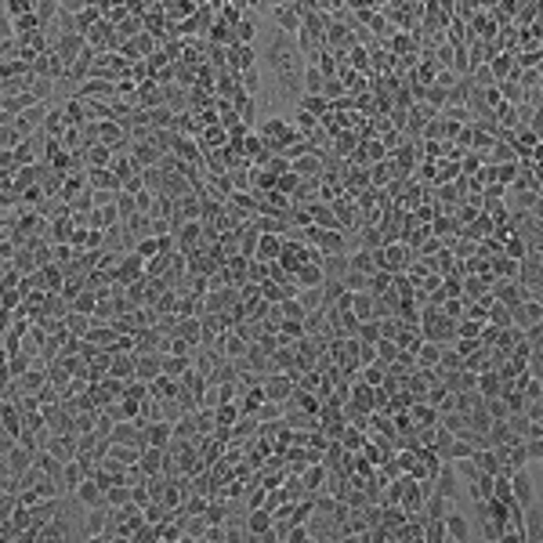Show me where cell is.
<instances>
[{
    "label": "cell",
    "instance_id": "cell-1",
    "mask_svg": "<svg viewBox=\"0 0 543 543\" xmlns=\"http://www.w3.org/2000/svg\"><path fill=\"white\" fill-rule=\"evenodd\" d=\"M265 66L272 69V76H279V73H305V51H301V44L297 37L290 33H283V29H276V33L268 37L265 44Z\"/></svg>",
    "mask_w": 543,
    "mask_h": 543
},
{
    "label": "cell",
    "instance_id": "cell-2",
    "mask_svg": "<svg viewBox=\"0 0 543 543\" xmlns=\"http://www.w3.org/2000/svg\"><path fill=\"white\" fill-rule=\"evenodd\" d=\"M37 464V449H29L22 442H11L4 449V478H19L22 471H29Z\"/></svg>",
    "mask_w": 543,
    "mask_h": 543
},
{
    "label": "cell",
    "instance_id": "cell-3",
    "mask_svg": "<svg viewBox=\"0 0 543 543\" xmlns=\"http://www.w3.org/2000/svg\"><path fill=\"white\" fill-rule=\"evenodd\" d=\"M109 522H113V507H109V504L87 507L84 522H80V536H76V540H98V536L109 529Z\"/></svg>",
    "mask_w": 543,
    "mask_h": 543
},
{
    "label": "cell",
    "instance_id": "cell-4",
    "mask_svg": "<svg viewBox=\"0 0 543 543\" xmlns=\"http://www.w3.org/2000/svg\"><path fill=\"white\" fill-rule=\"evenodd\" d=\"M80 98H91V102H116L120 98V84H113V80H105V76H87L84 84L76 87Z\"/></svg>",
    "mask_w": 543,
    "mask_h": 543
},
{
    "label": "cell",
    "instance_id": "cell-5",
    "mask_svg": "<svg viewBox=\"0 0 543 543\" xmlns=\"http://www.w3.org/2000/svg\"><path fill=\"white\" fill-rule=\"evenodd\" d=\"M87 185L94 193H123V174L113 167H87Z\"/></svg>",
    "mask_w": 543,
    "mask_h": 543
},
{
    "label": "cell",
    "instance_id": "cell-6",
    "mask_svg": "<svg viewBox=\"0 0 543 543\" xmlns=\"http://www.w3.org/2000/svg\"><path fill=\"white\" fill-rule=\"evenodd\" d=\"M290 167L301 174V178H323V174H326V156L319 152V149H312V152H305V156H297Z\"/></svg>",
    "mask_w": 543,
    "mask_h": 543
},
{
    "label": "cell",
    "instance_id": "cell-7",
    "mask_svg": "<svg viewBox=\"0 0 543 543\" xmlns=\"http://www.w3.org/2000/svg\"><path fill=\"white\" fill-rule=\"evenodd\" d=\"M510 486H515V500H518L522 507H533V504H536V482H533L529 468H522V471L510 474Z\"/></svg>",
    "mask_w": 543,
    "mask_h": 543
},
{
    "label": "cell",
    "instance_id": "cell-8",
    "mask_svg": "<svg viewBox=\"0 0 543 543\" xmlns=\"http://www.w3.org/2000/svg\"><path fill=\"white\" fill-rule=\"evenodd\" d=\"M272 19H276V26L290 37H297L301 26H305V15H301L297 8H283V4H272Z\"/></svg>",
    "mask_w": 543,
    "mask_h": 543
},
{
    "label": "cell",
    "instance_id": "cell-9",
    "mask_svg": "<svg viewBox=\"0 0 543 543\" xmlns=\"http://www.w3.org/2000/svg\"><path fill=\"white\" fill-rule=\"evenodd\" d=\"M253 47L250 44H235V47H229L225 51V69H232V73H247V69H253Z\"/></svg>",
    "mask_w": 543,
    "mask_h": 543
},
{
    "label": "cell",
    "instance_id": "cell-10",
    "mask_svg": "<svg viewBox=\"0 0 543 543\" xmlns=\"http://www.w3.org/2000/svg\"><path fill=\"white\" fill-rule=\"evenodd\" d=\"M435 492H442V497L456 500V492H460V474H456V464H453V460H445L442 471L435 474Z\"/></svg>",
    "mask_w": 543,
    "mask_h": 543
},
{
    "label": "cell",
    "instance_id": "cell-11",
    "mask_svg": "<svg viewBox=\"0 0 543 543\" xmlns=\"http://www.w3.org/2000/svg\"><path fill=\"white\" fill-rule=\"evenodd\" d=\"M84 47H87V37H84V33H66V37H58V40H55L51 51H58V55L73 66V62L84 55Z\"/></svg>",
    "mask_w": 543,
    "mask_h": 543
},
{
    "label": "cell",
    "instance_id": "cell-12",
    "mask_svg": "<svg viewBox=\"0 0 543 543\" xmlns=\"http://www.w3.org/2000/svg\"><path fill=\"white\" fill-rule=\"evenodd\" d=\"M536 323H543V301L529 297V301H522V305L515 308V326L518 330H529Z\"/></svg>",
    "mask_w": 543,
    "mask_h": 543
},
{
    "label": "cell",
    "instance_id": "cell-13",
    "mask_svg": "<svg viewBox=\"0 0 543 543\" xmlns=\"http://www.w3.org/2000/svg\"><path fill=\"white\" fill-rule=\"evenodd\" d=\"M315 247L323 253H348V229H323Z\"/></svg>",
    "mask_w": 543,
    "mask_h": 543
},
{
    "label": "cell",
    "instance_id": "cell-14",
    "mask_svg": "<svg viewBox=\"0 0 543 543\" xmlns=\"http://www.w3.org/2000/svg\"><path fill=\"white\" fill-rule=\"evenodd\" d=\"M279 253H283V235H279V232H261L253 258H261V261H279Z\"/></svg>",
    "mask_w": 543,
    "mask_h": 543
},
{
    "label": "cell",
    "instance_id": "cell-15",
    "mask_svg": "<svg viewBox=\"0 0 543 543\" xmlns=\"http://www.w3.org/2000/svg\"><path fill=\"white\" fill-rule=\"evenodd\" d=\"M323 272H326V279L344 283V276L351 272V253H326V258H323Z\"/></svg>",
    "mask_w": 543,
    "mask_h": 543
},
{
    "label": "cell",
    "instance_id": "cell-16",
    "mask_svg": "<svg viewBox=\"0 0 543 543\" xmlns=\"http://www.w3.org/2000/svg\"><path fill=\"white\" fill-rule=\"evenodd\" d=\"M504 388H507V380L500 377V370H497V366H489V370H482V373H478V391H482L486 398L500 395Z\"/></svg>",
    "mask_w": 543,
    "mask_h": 543
},
{
    "label": "cell",
    "instance_id": "cell-17",
    "mask_svg": "<svg viewBox=\"0 0 543 543\" xmlns=\"http://www.w3.org/2000/svg\"><path fill=\"white\" fill-rule=\"evenodd\" d=\"M145 438H149V445L167 449L170 438H174V424H170V420H152V424H145Z\"/></svg>",
    "mask_w": 543,
    "mask_h": 543
},
{
    "label": "cell",
    "instance_id": "cell-18",
    "mask_svg": "<svg viewBox=\"0 0 543 543\" xmlns=\"http://www.w3.org/2000/svg\"><path fill=\"white\" fill-rule=\"evenodd\" d=\"M522 536L529 540V543H543V507H529L525 510V529H522Z\"/></svg>",
    "mask_w": 543,
    "mask_h": 543
},
{
    "label": "cell",
    "instance_id": "cell-19",
    "mask_svg": "<svg viewBox=\"0 0 543 543\" xmlns=\"http://www.w3.org/2000/svg\"><path fill=\"white\" fill-rule=\"evenodd\" d=\"M312 225H319V229H344L337 211H333V203H323V199L312 206Z\"/></svg>",
    "mask_w": 543,
    "mask_h": 543
},
{
    "label": "cell",
    "instance_id": "cell-20",
    "mask_svg": "<svg viewBox=\"0 0 543 543\" xmlns=\"http://www.w3.org/2000/svg\"><path fill=\"white\" fill-rule=\"evenodd\" d=\"M33 355L29 351H19V355H11V359H4V380H19L22 373H29L33 370Z\"/></svg>",
    "mask_w": 543,
    "mask_h": 543
},
{
    "label": "cell",
    "instance_id": "cell-21",
    "mask_svg": "<svg viewBox=\"0 0 543 543\" xmlns=\"http://www.w3.org/2000/svg\"><path fill=\"white\" fill-rule=\"evenodd\" d=\"M366 442H370V431H366V427H355V424H348V427H344L341 445H344L348 453H362V449H366Z\"/></svg>",
    "mask_w": 543,
    "mask_h": 543
},
{
    "label": "cell",
    "instance_id": "cell-22",
    "mask_svg": "<svg viewBox=\"0 0 543 543\" xmlns=\"http://www.w3.org/2000/svg\"><path fill=\"white\" fill-rule=\"evenodd\" d=\"M47 449H51L58 460H73V456L80 453V445H76V435H51Z\"/></svg>",
    "mask_w": 543,
    "mask_h": 543
},
{
    "label": "cell",
    "instance_id": "cell-23",
    "mask_svg": "<svg viewBox=\"0 0 543 543\" xmlns=\"http://www.w3.org/2000/svg\"><path fill=\"white\" fill-rule=\"evenodd\" d=\"M294 279H297L301 286H323V283H326V272H323V265H319V261H305V265L297 268Z\"/></svg>",
    "mask_w": 543,
    "mask_h": 543
},
{
    "label": "cell",
    "instance_id": "cell-24",
    "mask_svg": "<svg viewBox=\"0 0 543 543\" xmlns=\"http://www.w3.org/2000/svg\"><path fill=\"white\" fill-rule=\"evenodd\" d=\"M438 359H442V344H435V341L424 337V341L417 344V362H420V370H435Z\"/></svg>",
    "mask_w": 543,
    "mask_h": 543
},
{
    "label": "cell",
    "instance_id": "cell-25",
    "mask_svg": "<svg viewBox=\"0 0 543 543\" xmlns=\"http://www.w3.org/2000/svg\"><path fill=\"white\" fill-rule=\"evenodd\" d=\"M474 464L482 468L486 474H497V471H504V460H500V453L492 449V445H482V449H474Z\"/></svg>",
    "mask_w": 543,
    "mask_h": 543
},
{
    "label": "cell",
    "instance_id": "cell-26",
    "mask_svg": "<svg viewBox=\"0 0 543 543\" xmlns=\"http://www.w3.org/2000/svg\"><path fill=\"white\" fill-rule=\"evenodd\" d=\"M445 533H449V540H471V522L460 510H449L445 515Z\"/></svg>",
    "mask_w": 543,
    "mask_h": 543
},
{
    "label": "cell",
    "instance_id": "cell-27",
    "mask_svg": "<svg viewBox=\"0 0 543 543\" xmlns=\"http://www.w3.org/2000/svg\"><path fill=\"white\" fill-rule=\"evenodd\" d=\"M297 301L305 305V312H319V308H326V290L323 286H301Z\"/></svg>",
    "mask_w": 543,
    "mask_h": 543
},
{
    "label": "cell",
    "instance_id": "cell-28",
    "mask_svg": "<svg viewBox=\"0 0 543 543\" xmlns=\"http://www.w3.org/2000/svg\"><path fill=\"white\" fill-rule=\"evenodd\" d=\"M449 510H453V500L442 497V492H431V497L424 500V518H445Z\"/></svg>",
    "mask_w": 543,
    "mask_h": 543
},
{
    "label": "cell",
    "instance_id": "cell-29",
    "mask_svg": "<svg viewBox=\"0 0 543 543\" xmlns=\"http://www.w3.org/2000/svg\"><path fill=\"white\" fill-rule=\"evenodd\" d=\"M131 500H134V486H127V482H116V486L105 489V504L109 507H127Z\"/></svg>",
    "mask_w": 543,
    "mask_h": 543
},
{
    "label": "cell",
    "instance_id": "cell-30",
    "mask_svg": "<svg viewBox=\"0 0 543 543\" xmlns=\"http://www.w3.org/2000/svg\"><path fill=\"white\" fill-rule=\"evenodd\" d=\"M66 326H69L73 337H87L91 326H94V315H84V312H76V308H73V312L66 315Z\"/></svg>",
    "mask_w": 543,
    "mask_h": 543
},
{
    "label": "cell",
    "instance_id": "cell-31",
    "mask_svg": "<svg viewBox=\"0 0 543 543\" xmlns=\"http://www.w3.org/2000/svg\"><path fill=\"white\" fill-rule=\"evenodd\" d=\"M492 497L500 504H515V486H510V471H497V482H492Z\"/></svg>",
    "mask_w": 543,
    "mask_h": 543
},
{
    "label": "cell",
    "instance_id": "cell-32",
    "mask_svg": "<svg viewBox=\"0 0 543 543\" xmlns=\"http://www.w3.org/2000/svg\"><path fill=\"white\" fill-rule=\"evenodd\" d=\"M87 478V471H84V464L73 456V460H66V474H62V486H66V492H76V486Z\"/></svg>",
    "mask_w": 543,
    "mask_h": 543
},
{
    "label": "cell",
    "instance_id": "cell-33",
    "mask_svg": "<svg viewBox=\"0 0 543 543\" xmlns=\"http://www.w3.org/2000/svg\"><path fill=\"white\" fill-rule=\"evenodd\" d=\"M11 26H15V33H19V37H26V33H37V29H44V22H40V15H37V11L15 15V19H11Z\"/></svg>",
    "mask_w": 543,
    "mask_h": 543
},
{
    "label": "cell",
    "instance_id": "cell-34",
    "mask_svg": "<svg viewBox=\"0 0 543 543\" xmlns=\"http://www.w3.org/2000/svg\"><path fill=\"white\" fill-rule=\"evenodd\" d=\"M113 170H116V174H123V181H127L131 174H138V170H141V163L134 159V152L127 149V152H116V156H113Z\"/></svg>",
    "mask_w": 543,
    "mask_h": 543
},
{
    "label": "cell",
    "instance_id": "cell-35",
    "mask_svg": "<svg viewBox=\"0 0 543 543\" xmlns=\"http://www.w3.org/2000/svg\"><path fill=\"white\" fill-rule=\"evenodd\" d=\"M203 518L211 522V525H225V522H229V504H225V497H214L211 504H206Z\"/></svg>",
    "mask_w": 543,
    "mask_h": 543
},
{
    "label": "cell",
    "instance_id": "cell-36",
    "mask_svg": "<svg viewBox=\"0 0 543 543\" xmlns=\"http://www.w3.org/2000/svg\"><path fill=\"white\" fill-rule=\"evenodd\" d=\"M449 533H445V518H424V543H445Z\"/></svg>",
    "mask_w": 543,
    "mask_h": 543
},
{
    "label": "cell",
    "instance_id": "cell-37",
    "mask_svg": "<svg viewBox=\"0 0 543 543\" xmlns=\"http://www.w3.org/2000/svg\"><path fill=\"white\" fill-rule=\"evenodd\" d=\"M102 19H105V11L98 4H91V8H84V11L76 15V26H80V33H87V29H94Z\"/></svg>",
    "mask_w": 543,
    "mask_h": 543
},
{
    "label": "cell",
    "instance_id": "cell-38",
    "mask_svg": "<svg viewBox=\"0 0 543 543\" xmlns=\"http://www.w3.org/2000/svg\"><path fill=\"white\" fill-rule=\"evenodd\" d=\"M253 417H258L261 424H265V420H283V417H286V406H283V402H272V398H265Z\"/></svg>",
    "mask_w": 543,
    "mask_h": 543
},
{
    "label": "cell",
    "instance_id": "cell-39",
    "mask_svg": "<svg viewBox=\"0 0 543 543\" xmlns=\"http://www.w3.org/2000/svg\"><path fill=\"white\" fill-rule=\"evenodd\" d=\"M398 351H402V348H398V341H391V337H380V341H377V362L391 366V362L398 359Z\"/></svg>",
    "mask_w": 543,
    "mask_h": 543
},
{
    "label": "cell",
    "instance_id": "cell-40",
    "mask_svg": "<svg viewBox=\"0 0 543 543\" xmlns=\"http://www.w3.org/2000/svg\"><path fill=\"white\" fill-rule=\"evenodd\" d=\"M323 87H326V73L319 66H308L305 69V91L308 94H323Z\"/></svg>",
    "mask_w": 543,
    "mask_h": 543
},
{
    "label": "cell",
    "instance_id": "cell-41",
    "mask_svg": "<svg viewBox=\"0 0 543 543\" xmlns=\"http://www.w3.org/2000/svg\"><path fill=\"white\" fill-rule=\"evenodd\" d=\"M453 464H456V474L464 478V482H478V474H482V468L474 464V456H460Z\"/></svg>",
    "mask_w": 543,
    "mask_h": 543
},
{
    "label": "cell",
    "instance_id": "cell-42",
    "mask_svg": "<svg viewBox=\"0 0 543 543\" xmlns=\"http://www.w3.org/2000/svg\"><path fill=\"white\" fill-rule=\"evenodd\" d=\"M344 290H351V294L370 290V276H366V272H355V268H351L348 276H344Z\"/></svg>",
    "mask_w": 543,
    "mask_h": 543
},
{
    "label": "cell",
    "instance_id": "cell-43",
    "mask_svg": "<svg viewBox=\"0 0 543 543\" xmlns=\"http://www.w3.org/2000/svg\"><path fill=\"white\" fill-rule=\"evenodd\" d=\"M486 409H489V417H492V420H507V417H510V406L504 402V395L486 398Z\"/></svg>",
    "mask_w": 543,
    "mask_h": 543
},
{
    "label": "cell",
    "instance_id": "cell-44",
    "mask_svg": "<svg viewBox=\"0 0 543 543\" xmlns=\"http://www.w3.org/2000/svg\"><path fill=\"white\" fill-rule=\"evenodd\" d=\"M239 84H243L247 94H261V69L253 66V69H247V73H239Z\"/></svg>",
    "mask_w": 543,
    "mask_h": 543
},
{
    "label": "cell",
    "instance_id": "cell-45",
    "mask_svg": "<svg viewBox=\"0 0 543 543\" xmlns=\"http://www.w3.org/2000/svg\"><path fill=\"white\" fill-rule=\"evenodd\" d=\"M235 37H239V44H250L253 37H258V19H239L235 22Z\"/></svg>",
    "mask_w": 543,
    "mask_h": 543
},
{
    "label": "cell",
    "instance_id": "cell-46",
    "mask_svg": "<svg viewBox=\"0 0 543 543\" xmlns=\"http://www.w3.org/2000/svg\"><path fill=\"white\" fill-rule=\"evenodd\" d=\"M279 312H283V319H305V315H308V312H305V305H301L297 297L279 301Z\"/></svg>",
    "mask_w": 543,
    "mask_h": 543
},
{
    "label": "cell",
    "instance_id": "cell-47",
    "mask_svg": "<svg viewBox=\"0 0 543 543\" xmlns=\"http://www.w3.org/2000/svg\"><path fill=\"white\" fill-rule=\"evenodd\" d=\"M297 185H301V174H297L294 167L286 170V174H279V193H286L290 199H294V193H297Z\"/></svg>",
    "mask_w": 543,
    "mask_h": 543
},
{
    "label": "cell",
    "instance_id": "cell-48",
    "mask_svg": "<svg viewBox=\"0 0 543 543\" xmlns=\"http://www.w3.org/2000/svg\"><path fill=\"white\" fill-rule=\"evenodd\" d=\"M525 449H529L533 464H540V460H543V431H533V435L525 438Z\"/></svg>",
    "mask_w": 543,
    "mask_h": 543
},
{
    "label": "cell",
    "instance_id": "cell-49",
    "mask_svg": "<svg viewBox=\"0 0 543 543\" xmlns=\"http://www.w3.org/2000/svg\"><path fill=\"white\" fill-rule=\"evenodd\" d=\"M525 341H529L533 348H543V323H536V326L525 330Z\"/></svg>",
    "mask_w": 543,
    "mask_h": 543
},
{
    "label": "cell",
    "instance_id": "cell-50",
    "mask_svg": "<svg viewBox=\"0 0 543 543\" xmlns=\"http://www.w3.org/2000/svg\"><path fill=\"white\" fill-rule=\"evenodd\" d=\"M359 362H362V366L377 362V344H362V348H359Z\"/></svg>",
    "mask_w": 543,
    "mask_h": 543
},
{
    "label": "cell",
    "instance_id": "cell-51",
    "mask_svg": "<svg viewBox=\"0 0 543 543\" xmlns=\"http://www.w3.org/2000/svg\"><path fill=\"white\" fill-rule=\"evenodd\" d=\"M540 464H543V460H540Z\"/></svg>",
    "mask_w": 543,
    "mask_h": 543
},
{
    "label": "cell",
    "instance_id": "cell-52",
    "mask_svg": "<svg viewBox=\"0 0 543 543\" xmlns=\"http://www.w3.org/2000/svg\"><path fill=\"white\" fill-rule=\"evenodd\" d=\"M540 380H543V377H540Z\"/></svg>",
    "mask_w": 543,
    "mask_h": 543
}]
</instances>
